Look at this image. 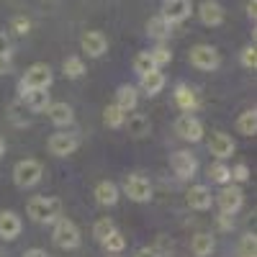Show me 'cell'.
Returning a JSON list of instances; mask_svg holds the SVG:
<instances>
[{
    "label": "cell",
    "instance_id": "44dd1931",
    "mask_svg": "<svg viewBox=\"0 0 257 257\" xmlns=\"http://www.w3.org/2000/svg\"><path fill=\"white\" fill-rule=\"evenodd\" d=\"M139 82H142V90L147 93V95H157L162 88H165V75L160 72V70H152V72H147V75H142L139 77Z\"/></svg>",
    "mask_w": 257,
    "mask_h": 257
},
{
    "label": "cell",
    "instance_id": "8fae6325",
    "mask_svg": "<svg viewBox=\"0 0 257 257\" xmlns=\"http://www.w3.org/2000/svg\"><path fill=\"white\" fill-rule=\"evenodd\" d=\"M170 26L173 24H180L190 16V0H165L162 3V13H160Z\"/></svg>",
    "mask_w": 257,
    "mask_h": 257
},
{
    "label": "cell",
    "instance_id": "9a60e30c",
    "mask_svg": "<svg viewBox=\"0 0 257 257\" xmlns=\"http://www.w3.org/2000/svg\"><path fill=\"white\" fill-rule=\"evenodd\" d=\"M198 16L206 26H221L224 24V8L216 0H203L201 8H198Z\"/></svg>",
    "mask_w": 257,
    "mask_h": 257
},
{
    "label": "cell",
    "instance_id": "3957f363",
    "mask_svg": "<svg viewBox=\"0 0 257 257\" xmlns=\"http://www.w3.org/2000/svg\"><path fill=\"white\" fill-rule=\"evenodd\" d=\"M52 239L59 249H77L82 237H80V229L75 226V221L70 219H57L54 221V231H52Z\"/></svg>",
    "mask_w": 257,
    "mask_h": 257
},
{
    "label": "cell",
    "instance_id": "83f0119b",
    "mask_svg": "<svg viewBox=\"0 0 257 257\" xmlns=\"http://www.w3.org/2000/svg\"><path fill=\"white\" fill-rule=\"evenodd\" d=\"M100 244L105 247V252H113V254H118V252H123V247H126V237H123L121 231H116V229H113V231H111L105 239H100Z\"/></svg>",
    "mask_w": 257,
    "mask_h": 257
},
{
    "label": "cell",
    "instance_id": "7bdbcfd3",
    "mask_svg": "<svg viewBox=\"0 0 257 257\" xmlns=\"http://www.w3.org/2000/svg\"><path fill=\"white\" fill-rule=\"evenodd\" d=\"M137 257H157V252H155V249H139Z\"/></svg>",
    "mask_w": 257,
    "mask_h": 257
},
{
    "label": "cell",
    "instance_id": "f1b7e54d",
    "mask_svg": "<svg viewBox=\"0 0 257 257\" xmlns=\"http://www.w3.org/2000/svg\"><path fill=\"white\" fill-rule=\"evenodd\" d=\"M62 70H64V75L67 77H82L85 75V62L80 59V57H67L64 59V64H62Z\"/></svg>",
    "mask_w": 257,
    "mask_h": 257
},
{
    "label": "cell",
    "instance_id": "d6a6232c",
    "mask_svg": "<svg viewBox=\"0 0 257 257\" xmlns=\"http://www.w3.org/2000/svg\"><path fill=\"white\" fill-rule=\"evenodd\" d=\"M11 70V41L6 34H0V75Z\"/></svg>",
    "mask_w": 257,
    "mask_h": 257
},
{
    "label": "cell",
    "instance_id": "4316f807",
    "mask_svg": "<svg viewBox=\"0 0 257 257\" xmlns=\"http://www.w3.org/2000/svg\"><path fill=\"white\" fill-rule=\"evenodd\" d=\"M147 34L152 36V39H160V41H162V39L170 34V24H167L162 16H155V18L147 21Z\"/></svg>",
    "mask_w": 257,
    "mask_h": 257
},
{
    "label": "cell",
    "instance_id": "8d00e7d4",
    "mask_svg": "<svg viewBox=\"0 0 257 257\" xmlns=\"http://www.w3.org/2000/svg\"><path fill=\"white\" fill-rule=\"evenodd\" d=\"M239 59H242V67L254 70V67H257V49H254V47H244L242 54H239Z\"/></svg>",
    "mask_w": 257,
    "mask_h": 257
},
{
    "label": "cell",
    "instance_id": "836d02e7",
    "mask_svg": "<svg viewBox=\"0 0 257 257\" xmlns=\"http://www.w3.org/2000/svg\"><path fill=\"white\" fill-rule=\"evenodd\" d=\"M113 229H116V226H113V221H111L108 216H105V219H98V221H95V226H93V237L100 242V239L108 237V234H111Z\"/></svg>",
    "mask_w": 257,
    "mask_h": 257
},
{
    "label": "cell",
    "instance_id": "5b68a950",
    "mask_svg": "<svg viewBox=\"0 0 257 257\" xmlns=\"http://www.w3.org/2000/svg\"><path fill=\"white\" fill-rule=\"evenodd\" d=\"M188 59H190V64L196 70H216L219 62H221L219 52L213 49V47H208V44H196V47L190 49Z\"/></svg>",
    "mask_w": 257,
    "mask_h": 257
},
{
    "label": "cell",
    "instance_id": "60d3db41",
    "mask_svg": "<svg viewBox=\"0 0 257 257\" xmlns=\"http://www.w3.org/2000/svg\"><path fill=\"white\" fill-rule=\"evenodd\" d=\"M24 257H47V252H44V249H39V247H34V249H29Z\"/></svg>",
    "mask_w": 257,
    "mask_h": 257
},
{
    "label": "cell",
    "instance_id": "2e32d148",
    "mask_svg": "<svg viewBox=\"0 0 257 257\" xmlns=\"http://www.w3.org/2000/svg\"><path fill=\"white\" fill-rule=\"evenodd\" d=\"M47 116H49V121L54 123V126H70L72 121H75V113H72V108L64 100H57V103H49L47 105Z\"/></svg>",
    "mask_w": 257,
    "mask_h": 257
},
{
    "label": "cell",
    "instance_id": "f35d334b",
    "mask_svg": "<svg viewBox=\"0 0 257 257\" xmlns=\"http://www.w3.org/2000/svg\"><path fill=\"white\" fill-rule=\"evenodd\" d=\"M11 29L16 31V34H29L31 31V24H29V18H24V16H13V21H11Z\"/></svg>",
    "mask_w": 257,
    "mask_h": 257
},
{
    "label": "cell",
    "instance_id": "7a4b0ae2",
    "mask_svg": "<svg viewBox=\"0 0 257 257\" xmlns=\"http://www.w3.org/2000/svg\"><path fill=\"white\" fill-rule=\"evenodd\" d=\"M52 85V67L44 62H36L31 64V67L26 70V75L21 77V93H26V90H47Z\"/></svg>",
    "mask_w": 257,
    "mask_h": 257
},
{
    "label": "cell",
    "instance_id": "7c38bea8",
    "mask_svg": "<svg viewBox=\"0 0 257 257\" xmlns=\"http://www.w3.org/2000/svg\"><path fill=\"white\" fill-rule=\"evenodd\" d=\"M80 47L88 57H103L105 49H108V39H105L100 31H88V34H82Z\"/></svg>",
    "mask_w": 257,
    "mask_h": 257
},
{
    "label": "cell",
    "instance_id": "ba28073f",
    "mask_svg": "<svg viewBox=\"0 0 257 257\" xmlns=\"http://www.w3.org/2000/svg\"><path fill=\"white\" fill-rule=\"evenodd\" d=\"M49 152L54 155V157H67V155H72L75 149L80 147V139L75 137V134H67V132H59V134H52L49 137Z\"/></svg>",
    "mask_w": 257,
    "mask_h": 257
},
{
    "label": "cell",
    "instance_id": "ac0fdd59",
    "mask_svg": "<svg viewBox=\"0 0 257 257\" xmlns=\"http://www.w3.org/2000/svg\"><path fill=\"white\" fill-rule=\"evenodd\" d=\"M95 201L100 206H116L118 203V188L111 180H100L95 185Z\"/></svg>",
    "mask_w": 257,
    "mask_h": 257
},
{
    "label": "cell",
    "instance_id": "ab89813d",
    "mask_svg": "<svg viewBox=\"0 0 257 257\" xmlns=\"http://www.w3.org/2000/svg\"><path fill=\"white\" fill-rule=\"evenodd\" d=\"M254 8H257V0H247V16H249L252 21H254V16H257Z\"/></svg>",
    "mask_w": 257,
    "mask_h": 257
},
{
    "label": "cell",
    "instance_id": "4fadbf2b",
    "mask_svg": "<svg viewBox=\"0 0 257 257\" xmlns=\"http://www.w3.org/2000/svg\"><path fill=\"white\" fill-rule=\"evenodd\" d=\"M208 152H211L213 157H219V160L231 157V155H234V142H231V137L224 134V132H213L211 139H208Z\"/></svg>",
    "mask_w": 257,
    "mask_h": 257
},
{
    "label": "cell",
    "instance_id": "b9f144b4",
    "mask_svg": "<svg viewBox=\"0 0 257 257\" xmlns=\"http://www.w3.org/2000/svg\"><path fill=\"white\" fill-rule=\"evenodd\" d=\"M229 216H231V213H221V219H219V224H221V229H229L234 221H229Z\"/></svg>",
    "mask_w": 257,
    "mask_h": 257
},
{
    "label": "cell",
    "instance_id": "5bb4252c",
    "mask_svg": "<svg viewBox=\"0 0 257 257\" xmlns=\"http://www.w3.org/2000/svg\"><path fill=\"white\" fill-rule=\"evenodd\" d=\"M185 201H188V206H190L193 211H208L211 203H213V196H211V190H208L206 185H193V188L188 190Z\"/></svg>",
    "mask_w": 257,
    "mask_h": 257
},
{
    "label": "cell",
    "instance_id": "7402d4cb",
    "mask_svg": "<svg viewBox=\"0 0 257 257\" xmlns=\"http://www.w3.org/2000/svg\"><path fill=\"white\" fill-rule=\"evenodd\" d=\"M175 103L180 105V111L190 113L198 105V98H196V93H193V88H188V85H178L175 88Z\"/></svg>",
    "mask_w": 257,
    "mask_h": 257
},
{
    "label": "cell",
    "instance_id": "4dcf8cb0",
    "mask_svg": "<svg viewBox=\"0 0 257 257\" xmlns=\"http://www.w3.org/2000/svg\"><path fill=\"white\" fill-rule=\"evenodd\" d=\"M8 111H11V121H13L16 126H26V123L31 121V118L26 116V111H29V108L24 105V100H16V103H11V108H8Z\"/></svg>",
    "mask_w": 257,
    "mask_h": 257
},
{
    "label": "cell",
    "instance_id": "f546056e",
    "mask_svg": "<svg viewBox=\"0 0 257 257\" xmlns=\"http://www.w3.org/2000/svg\"><path fill=\"white\" fill-rule=\"evenodd\" d=\"M152 70H157V67H155L152 57H149V52H139V54L134 57V72H137V75L142 77V75L152 72Z\"/></svg>",
    "mask_w": 257,
    "mask_h": 257
},
{
    "label": "cell",
    "instance_id": "74e56055",
    "mask_svg": "<svg viewBox=\"0 0 257 257\" xmlns=\"http://www.w3.org/2000/svg\"><path fill=\"white\" fill-rule=\"evenodd\" d=\"M229 175H231V180H237V183H244V180H249V167H247L244 162H239V165L229 167Z\"/></svg>",
    "mask_w": 257,
    "mask_h": 257
},
{
    "label": "cell",
    "instance_id": "d590c367",
    "mask_svg": "<svg viewBox=\"0 0 257 257\" xmlns=\"http://www.w3.org/2000/svg\"><path fill=\"white\" fill-rule=\"evenodd\" d=\"M257 254V239L254 234H244L239 242V257H254Z\"/></svg>",
    "mask_w": 257,
    "mask_h": 257
},
{
    "label": "cell",
    "instance_id": "8992f818",
    "mask_svg": "<svg viewBox=\"0 0 257 257\" xmlns=\"http://www.w3.org/2000/svg\"><path fill=\"white\" fill-rule=\"evenodd\" d=\"M123 193L137 203H147L149 198H152V183H149L147 178H142V175H128L123 180Z\"/></svg>",
    "mask_w": 257,
    "mask_h": 257
},
{
    "label": "cell",
    "instance_id": "30bf717a",
    "mask_svg": "<svg viewBox=\"0 0 257 257\" xmlns=\"http://www.w3.org/2000/svg\"><path fill=\"white\" fill-rule=\"evenodd\" d=\"M170 165H173V173L180 180L193 178V175H196V170H198V160L193 157L190 152H175L173 157H170Z\"/></svg>",
    "mask_w": 257,
    "mask_h": 257
},
{
    "label": "cell",
    "instance_id": "9c48e42d",
    "mask_svg": "<svg viewBox=\"0 0 257 257\" xmlns=\"http://www.w3.org/2000/svg\"><path fill=\"white\" fill-rule=\"evenodd\" d=\"M242 203H244V193H242V188L226 183L224 190L219 193V208H221V213H237V211L242 208Z\"/></svg>",
    "mask_w": 257,
    "mask_h": 257
},
{
    "label": "cell",
    "instance_id": "603a6c76",
    "mask_svg": "<svg viewBox=\"0 0 257 257\" xmlns=\"http://www.w3.org/2000/svg\"><path fill=\"white\" fill-rule=\"evenodd\" d=\"M190 249H193V254H196V257H208L213 252V237H211V234H206V231L196 234L193 242H190Z\"/></svg>",
    "mask_w": 257,
    "mask_h": 257
},
{
    "label": "cell",
    "instance_id": "6da1fadb",
    "mask_svg": "<svg viewBox=\"0 0 257 257\" xmlns=\"http://www.w3.org/2000/svg\"><path fill=\"white\" fill-rule=\"evenodd\" d=\"M29 216L36 221V224H54L62 213V203L57 198H47V196H39V198H31L29 206Z\"/></svg>",
    "mask_w": 257,
    "mask_h": 257
},
{
    "label": "cell",
    "instance_id": "d4e9b609",
    "mask_svg": "<svg viewBox=\"0 0 257 257\" xmlns=\"http://www.w3.org/2000/svg\"><path fill=\"white\" fill-rule=\"evenodd\" d=\"M237 128H239V134L244 137H254L257 134V111H244L239 118H237Z\"/></svg>",
    "mask_w": 257,
    "mask_h": 257
},
{
    "label": "cell",
    "instance_id": "e0dca14e",
    "mask_svg": "<svg viewBox=\"0 0 257 257\" xmlns=\"http://www.w3.org/2000/svg\"><path fill=\"white\" fill-rule=\"evenodd\" d=\"M21 219H18V213L13 211H0V237L3 239H16L18 234H21Z\"/></svg>",
    "mask_w": 257,
    "mask_h": 257
},
{
    "label": "cell",
    "instance_id": "277c9868",
    "mask_svg": "<svg viewBox=\"0 0 257 257\" xmlns=\"http://www.w3.org/2000/svg\"><path fill=\"white\" fill-rule=\"evenodd\" d=\"M41 175H44V167L36 160H21L13 167V180L18 188H34L41 180Z\"/></svg>",
    "mask_w": 257,
    "mask_h": 257
},
{
    "label": "cell",
    "instance_id": "cb8c5ba5",
    "mask_svg": "<svg viewBox=\"0 0 257 257\" xmlns=\"http://www.w3.org/2000/svg\"><path fill=\"white\" fill-rule=\"evenodd\" d=\"M123 123H126V128H128V134H132V137L149 134V118L144 113H132V116H128V121H123Z\"/></svg>",
    "mask_w": 257,
    "mask_h": 257
},
{
    "label": "cell",
    "instance_id": "484cf974",
    "mask_svg": "<svg viewBox=\"0 0 257 257\" xmlns=\"http://www.w3.org/2000/svg\"><path fill=\"white\" fill-rule=\"evenodd\" d=\"M126 121V113L118 108V105H105V111H103V123L108 126V128H121Z\"/></svg>",
    "mask_w": 257,
    "mask_h": 257
},
{
    "label": "cell",
    "instance_id": "e575fe53",
    "mask_svg": "<svg viewBox=\"0 0 257 257\" xmlns=\"http://www.w3.org/2000/svg\"><path fill=\"white\" fill-rule=\"evenodd\" d=\"M149 57H152V62H155V67L160 70L162 64H170L173 62V52H170L167 47H157V49H152L149 52Z\"/></svg>",
    "mask_w": 257,
    "mask_h": 257
},
{
    "label": "cell",
    "instance_id": "ffe728a7",
    "mask_svg": "<svg viewBox=\"0 0 257 257\" xmlns=\"http://www.w3.org/2000/svg\"><path fill=\"white\" fill-rule=\"evenodd\" d=\"M21 95H24L21 100H24V105H26L29 111H47V105L52 103L47 90H26V93H21Z\"/></svg>",
    "mask_w": 257,
    "mask_h": 257
},
{
    "label": "cell",
    "instance_id": "ee69618b",
    "mask_svg": "<svg viewBox=\"0 0 257 257\" xmlns=\"http://www.w3.org/2000/svg\"><path fill=\"white\" fill-rule=\"evenodd\" d=\"M3 155H6V139L0 137V157H3Z\"/></svg>",
    "mask_w": 257,
    "mask_h": 257
},
{
    "label": "cell",
    "instance_id": "d6986e66",
    "mask_svg": "<svg viewBox=\"0 0 257 257\" xmlns=\"http://www.w3.org/2000/svg\"><path fill=\"white\" fill-rule=\"evenodd\" d=\"M137 103H139L137 88H132V85H121L118 93H116V105H118V108H121L123 113H128V111L137 108Z\"/></svg>",
    "mask_w": 257,
    "mask_h": 257
},
{
    "label": "cell",
    "instance_id": "1f68e13d",
    "mask_svg": "<svg viewBox=\"0 0 257 257\" xmlns=\"http://www.w3.org/2000/svg\"><path fill=\"white\" fill-rule=\"evenodd\" d=\"M208 175H211V183H219V185H226L231 180L229 175V167L224 162H216V165H211L208 167Z\"/></svg>",
    "mask_w": 257,
    "mask_h": 257
},
{
    "label": "cell",
    "instance_id": "52a82bcc",
    "mask_svg": "<svg viewBox=\"0 0 257 257\" xmlns=\"http://www.w3.org/2000/svg\"><path fill=\"white\" fill-rule=\"evenodd\" d=\"M175 134L185 142H201L203 139V123L196 118V116H190V113H183L178 121H175Z\"/></svg>",
    "mask_w": 257,
    "mask_h": 257
}]
</instances>
